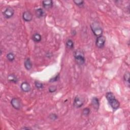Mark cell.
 <instances>
[{
    "instance_id": "cell-1",
    "label": "cell",
    "mask_w": 130,
    "mask_h": 130,
    "mask_svg": "<svg viewBox=\"0 0 130 130\" xmlns=\"http://www.w3.org/2000/svg\"><path fill=\"white\" fill-rule=\"evenodd\" d=\"M106 98L108 101V103L110 106L111 107L113 110L118 109L119 106L120 104L119 101L115 98V96L111 92H108L106 94Z\"/></svg>"
},
{
    "instance_id": "cell-2",
    "label": "cell",
    "mask_w": 130,
    "mask_h": 130,
    "mask_svg": "<svg viewBox=\"0 0 130 130\" xmlns=\"http://www.w3.org/2000/svg\"><path fill=\"white\" fill-rule=\"evenodd\" d=\"M74 56L77 64L79 65H82L85 63V56L84 53L81 50H77L74 52Z\"/></svg>"
},
{
    "instance_id": "cell-3",
    "label": "cell",
    "mask_w": 130,
    "mask_h": 130,
    "mask_svg": "<svg viewBox=\"0 0 130 130\" xmlns=\"http://www.w3.org/2000/svg\"><path fill=\"white\" fill-rule=\"evenodd\" d=\"M90 28L96 36L99 37L102 35L103 33V30L100 27V25L97 22H93L90 25Z\"/></svg>"
},
{
    "instance_id": "cell-4",
    "label": "cell",
    "mask_w": 130,
    "mask_h": 130,
    "mask_svg": "<svg viewBox=\"0 0 130 130\" xmlns=\"http://www.w3.org/2000/svg\"><path fill=\"white\" fill-rule=\"evenodd\" d=\"M105 42H106V38L104 36L101 35L98 37L96 43V46L99 48H102L104 46Z\"/></svg>"
},
{
    "instance_id": "cell-5",
    "label": "cell",
    "mask_w": 130,
    "mask_h": 130,
    "mask_svg": "<svg viewBox=\"0 0 130 130\" xmlns=\"http://www.w3.org/2000/svg\"><path fill=\"white\" fill-rule=\"evenodd\" d=\"M11 104L12 107L16 110L21 109L22 106L21 101L18 98H13L11 101Z\"/></svg>"
},
{
    "instance_id": "cell-6",
    "label": "cell",
    "mask_w": 130,
    "mask_h": 130,
    "mask_svg": "<svg viewBox=\"0 0 130 130\" xmlns=\"http://www.w3.org/2000/svg\"><path fill=\"white\" fill-rule=\"evenodd\" d=\"M84 104V100L79 96H76L74 101V106L76 108L81 107Z\"/></svg>"
},
{
    "instance_id": "cell-7",
    "label": "cell",
    "mask_w": 130,
    "mask_h": 130,
    "mask_svg": "<svg viewBox=\"0 0 130 130\" xmlns=\"http://www.w3.org/2000/svg\"><path fill=\"white\" fill-rule=\"evenodd\" d=\"M14 14V10L12 8L9 7L6 8L3 12V15L4 17L7 19H9L13 17Z\"/></svg>"
},
{
    "instance_id": "cell-8",
    "label": "cell",
    "mask_w": 130,
    "mask_h": 130,
    "mask_svg": "<svg viewBox=\"0 0 130 130\" xmlns=\"http://www.w3.org/2000/svg\"><path fill=\"white\" fill-rule=\"evenodd\" d=\"M21 87L22 90L24 92H29L31 89L30 84L27 82H23L22 83Z\"/></svg>"
},
{
    "instance_id": "cell-9",
    "label": "cell",
    "mask_w": 130,
    "mask_h": 130,
    "mask_svg": "<svg viewBox=\"0 0 130 130\" xmlns=\"http://www.w3.org/2000/svg\"><path fill=\"white\" fill-rule=\"evenodd\" d=\"M23 19L25 22H30L32 19V15L29 11H25L22 15Z\"/></svg>"
},
{
    "instance_id": "cell-10",
    "label": "cell",
    "mask_w": 130,
    "mask_h": 130,
    "mask_svg": "<svg viewBox=\"0 0 130 130\" xmlns=\"http://www.w3.org/2000/svg\"><path fill=\"white\" fill-rule=\"evenodd\" d=\"M43 7L46 9H49L51 8L53 6V2L51 0H48V1H43L42 2Z\"/></svg>"
},
{
    "instance_id": "cell-11",
    "label": "cell",
    "mask_w": 130,
    "mask_h": 130,
    "mask_svg": "<svg viewBox=\"0 0 130 130\" xmlns=\"http://www.w3.org/2000/svg\"><path fill=\"white\" fill-rule=\"evenodd\" d=\"M92 104L93 107L97 110L99 109V106H100V103H99V99L96 97H94L92 100Z\"/></svg>"
},
{
    "instance_id": "cell-12",
    "label": "cell",
    "mask_w": 130,
    "mask_h": 130,
    "mask_svg": "<svg viewBox=\"0 0 130 130\" xmlns=\"http://www.w3.org/2000/svg\"><path fill=\"white\" fill-rule=\"evenodd\" d=\"M36 15L38 18H42L45 16V12L42 8H38L36 10Z\"/></svg>"
},
{
    "instance_id": "cell-13",
    "label": "cell",
    "mask_w": 130,
    "mask_h": 130,
    "mask_svg": "<svg viewBox=\"0 0 130 130\" xmlns=\"http://www.w3.org/2000/svg\"><path fill=\"white\" fill-rule=\"evenodd\" d=\"M24 65L25 69L28 70H30L32 68V65L30 58H28L25 60Z\"/></svg>"
},
{
    "instance_id": "cell-14",
    "label": "cell",
    "mask_w": 130,
    "mask_h": 130,
    "mask_svg": "<svg viewBox=\"0 0 130 130\" xmlns=\"http://www.w3.org/2000/svg\"><path fill=\"white\" fill-rule=\"evenodd\" d=\"M32 39L35 42H39L42 40V37L41 35L38 33H35L32 36Z\"/></svg>"
},
{
    "instance_id": "cell-15",
    "label": "cell",
    "mask_w": 130,
    "mask_h": 130,
    "mask_svg": "<svg viewBox=\"0 0 130 130\" xmlns=\"http://www.w3.org/2000/svg\"><path fill=\"white\" fill-rule=\"evenodd\" d=\"M8 80L11 82L16 83L18 82V78L14 74H10L8 77Z\"/></svg>"
},
{
    "instance_id": "cell-16",
    "label": "cell",
    "mask_w": 130,
    "mask_h": 130,
    "mask_svg": "<svg viewBox=\"0 0 130 130\" xmlns=\"http://www.w3.org/2000/svg\"><path fill=\"white\" fill-rule=\"evenodd\" d=\"M123 79L126 82V85L128 87L130 86V73L129 72H126L123 76Z\"/></svg>"
},
{
    "instance_id": "cell-17",
    "label": "cell",
    "mask_w": 130,
    "mask_h": 130,
    "mask_svg": "<svg viewBox=\"0 0 130 130\" xmlns=\"http://www.w3.org/2000/svg\"><path fill=\"white\" fill-rule=\"evenodd\" d=\"M66 46L68 49H72L74 47V42L71 39L68 40L66 42Z\"/></svg>"
},
{
    "instance_id": "cell-18",
    "label": "cell",
    "mask_w": 130,
    "mask_h": 130,
    "mask_svg": "<svg viewBox=\"0 0 130 130\" xmlns=\"http://www.w3.org/2000/svg\"><path fill=\"white\" fill-rule=\"evenodd\" d=\"M7 58L9 62H13L15 60V55L14 54L10 53L7 54Z\"/></svg>"
},
{
    "instance_id": "cell-19",
    "label": "cell",
    "mask_w": 130,
    "mask_h": 130,
    "mask_svg": "<svg viewBox=\"0 0 130 130\" xmlns=\"http://www.w3.org/2000/svg\"><path fill=\"white\" fill-rule=\"evenodd\" d=\"M35 87L38 88V89H42L43 87V84L42 83L39 82V81H36L35 82Z\"/></svg>"
},
{
    "instance_id": "cell-20",
    "label": "cell",
    "mask_w": 130,
    "mask_h": 130,
    "mask_svg": "<svg viewBox=\"0 0 130 130\" xmlns=\"http://www.w3.org/2000/svg\"><path fill=\"white\" fill-rule=\"evenodd\" d=\"M90 113V109L88 108H86L83 109L82 111V114L84 116H87Z\"/></svg>"
},
{
    "instance_id": "cell-21",
    "label": "cell",
    "mask_w": 130,
    "mask_h": 130,
    "mask_svg": "<svg viewBox=\"0 0 130 130\" xmlns=\"http://www.w3.org/2000/svg\"><path fill=\"white\" fill-rule=\"evenodd\" d=\"M73 2L77 6H79V7H81V6H82L84 5V1H73Z\"/></svg>"
},
{
    "instance_id": "cell-22",
    "label": "cell",
    "mask_w": 130,
    "mask_h": 130,
    "mask_svg": "<svg viewBox=\"0 0 130 130\" xmlns=\"http://www.w3.org/2000/svg\"><path fill=\"white\" fill-rule=\"evenodd\" d=\"M59 78H60V75L58 74L57 75H56L55 77L52 78L50 80V82H56L57 81L58 79H59Z\"/></svg>"
},
{
    "instance_id": "cell-23",
    "label": "cell",
    "mask_w": 130,
    "mask_h": 130,
    "mask_svg": "<svg viewBox=\"0 0 130 130\" xmlns=\"http://www.w3.org/2000/svg\"><path fill=\"white\" fill-rule=\"evenodd\" d=\"M49 118L50 119H51V120H56L57 119V116L55 114H54V113H52V114H50L49 116Z\"/></svg>"
},
{
    "instance_id": "cell-24",
    "label": "cell",
    "mask_w": 130,
    "mask_h": 130,
    "mask_svg": "<svg viewBox=\"0 0 130 130\" xmlns=\"http://www.w3.org/2000/svg\"><path fill=\"white\" fill-rule=\"evenodd\" d=\"M56 90V87L54 86L51 87L49 88V91L50 93H54Z\"/></svg>"
},
{
    "instance_id": "cell-25",
    "label": "cell",
    "mask_w": 130,
    "mask_h": 130,
    "mask_svg": "<svg viewBox=\"0 0 130 130\" xmlns=\"http://www.w3.org/2000/svg\"><path fill=\"white\" fill-rule=\"evenodd\" d=\"M22 129H23V130H29V129H31V128H25V127H24V128H22Z\"/></svg>"
}]
</instances>
